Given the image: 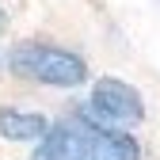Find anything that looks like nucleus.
<instances>
[{
	"label": "nucleus",
	"instance_id": "nucleus-3",
	"mask_svg": "<svg viewBox=\"0 0 160 160\" xmlns=\"http://www.w3.org/2000/svg\"><path fill=\"white\" fill-rule=\"evenodd\" d=\"M88 111H92V122L95 126H107V130H126L137 126L145 118V99L133 84L118 76H103L95 80L92 99H88Z\"/></svg>",
	"mask_w": 160,
	"mask_h": 160
},
{
	"label": "nucleus",
	"instance_id": "nucleus-1",
	"mask_svg": "<svg viewBox=\"0 0 160 160\" xmlns=\"http://www.w3.org/2000/svg\"><path fill=\"white\" fill-rule=\"evenodd\" d=\"M31 160H141V145L126 130L65 118V122L50 126V133L38 141Z\"/></svg>",
	"mask_w": 160,
	"mask_h": 160
},
{
	"label": "nucleus",
	"instance_id": "nucleus-2",
	"mask_svg": "<svg viewBox=\"0 0 160 160\" xmlns=\"http://www.w3.org/2000/svg\"><path fill=\"white\" fill-rule=\"evenodd\" d=\"M8 69L15 76L38 80L50 88H76L88 80V65L84 57L65 50V46H46V42H19L8 53Z\"/></svg>",
	"mask_w": 160,
	"mask_h": 160
},
{
	"label": "nucleus",
	"instance_id": "nucleus-4",
	"mask_svg": "<svg viewBox=\"0 0 160 160\" xmlns=\"http://www.w3.org/2000/svg\"><path fill=\"white\" fill-rule=\"evenodd\" d=\"M0 133L8 141H42L50 133V118L38 114V111H15V107H4L0 111Z\"/></svg>",
	"mask_w": 160,
	"mask_h": 160
},
{
	"label": "nucleus",
	"instance_id": "nucleus-5",
	"mask_svg": "<svg viewBox=\"0 0 160 160\" xmlns=\"http://www.w3.org/2000/svg\"><path fill=\"white\" fill-rule=\"evenodd\" d=\"M8 27V15H4V8H0V31H4Z\"/></svg>",
	"mask_w": 160,
	"mask_h": 160
}]
</instances>
